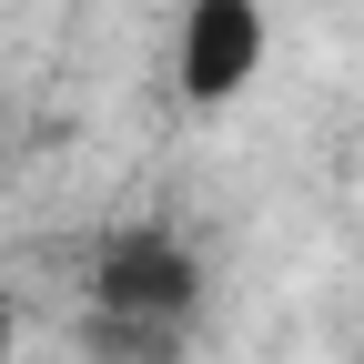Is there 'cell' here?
Returning a JSON list of instances; mask_svg holds the SVG:
<instances>
[{
    "mask_svg": "<svg viewBox=\"0 0 364 364\" xmlns=\"http://www.w3.org/2000/svg\"><path fill=\"white\" fill-rule=\"evenodd\" d=\"M81 284H91V344H112L132 364V354L193 334L203 253H193V233H172V223H112V233H91Z\"/></svg>",
    "mask_w": 364,
    "mask_h": 364,
    "instance_id": "cell-1",
    "label": "cell"
},
{
    "mask_svg": "<svg viewBox=\"0 0 364 364\" xmlns=\"http://www.w3.org/2000/svg\"><path fill=\"white\" fill-rule=\"evenodd\" d=\"M263 51H273L263 0H182V21H172V91L193 112H233L263 81Z\"/></svg>",
    "mask_w": 364,
    "mask_h": 364,
    "instance_id": "cell-2",
    "label": "cell"
},
{
    "mask_svg": "<svg viewBox=\"0 0 364 364\" xmlns=\"http://www.w3.org/2000/svg\"><path fill=\"white\" fill-rule=\"evenodd\" d=\"M0 364H11V284H0Z\"/></svg>",
    "mask_w": 364,
    "mask_h": 364,
    "instance_id": "cell-3",
    "label": "cell"
},
{
    "mask_svg": "<svg viewBox=\"0 0 364 364\" xmlns=\"http://www.w3.org/2000/svg\"><path fill=\"white\" fill-rule=\"evenodd\" d=\"M132 364H182V344H152V354H132Z\"/></svg>",
    "mask_w": 364,
    "mask_h": 364,
    "instance_id": "cell-4",
    "label": "cell"
}]
</instances>
